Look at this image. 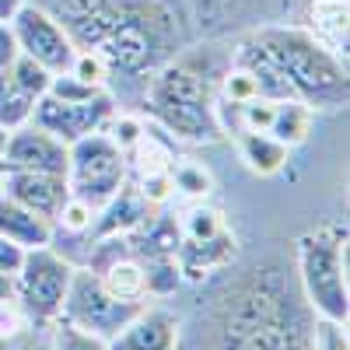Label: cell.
<instances>
[{
  "instance_id": "2e32d148",
  "label": "cell",
  "mask_w": 350,
  "mask_h": 350,
  "mask_svg": "<svg viewBox=\"0 0 350 350\" xmlns=\"http://www.w3.org/2000/svg\"><path fill=\"white\" fill-rule=\"evenodd\" d=\"M305 32L315 42H323L333 56L347 60V0H315Z\"/></svg>"
},
{
  "instance_id": "5bb4252c",
  "label": "cell",
  "mask_w": 350,
  "mask_h": 350,
  "mask_svg": "<svg viewBox=\"0 0 350 350\" xmlns=\"http://www.w3.org/2000/svg\"><path fill=\"white\" fill-rule=\"evenodd\" d=\"M235 252V242H231L228 231H217L211 239H179V249H175V262H179V273L186 277H203L207 270L221 267V262L231 259Z\"/></svg>"
},
{
  "instance_id": "7c38bea8",
  "label": "cell",
  "mask_w": 350,
  "mask_h": 350,
  "mask_svg": "<svg viewBox=\"0 0 350 350\" xmlns=\"http://www.w3.org/2000/svg\"><path fill=\"white\" fill-rule=\"evenodd\" d=\"M179 347V323L165 308H140L130 323L109 336V350H175Z\"/></svg>"
},
{
  "instance_id": "83f0119b",
  "label": "cell",
  "mask_w": 350,
  "mask_h": 350,
  "mask_svg": "<svg viewBox=\"0 0 350 350\" xmlns=\"http://www.w3.org/2000/svg\"><path fill=\"white\" fill-rule=\"evenodd\" d=\"M109 123H112V133H109V137H112L116 144H120L123 151H130L133 144L140 140V133L148 130V126H144L140 120H133V116H120V120H116V116H112Z\"/></svg>"
},
{
  "instance_id": "7402d4cb",
  "label": "cell",
  "mask_w": 350,
  "mask_h": 350,
  "mask_svg": "<svg viewBox=\"0 0 350 350\" xmlns=\"http://www.w3.org/2000/svg\"><path fill=\"white\" fill-rule=\"evenodd\" d=\"M102 92L98 84H88V81H81L77 74H53V81H49V92L46 95H53V98H60V102H88V98H95Z\"/></svg>"
},
{
  "instance_id": "f546056e",
  "label": "cell",
  "mask_w": 350,
  "mask_h": 350,
  "mask_svg": "<svg viewBox=\"0 0 350 350\" xmlns=\"http://www.w3.org/2000/svg\"><path fill=\"white\" fill-rule=\"evenodd\" d=\"M14 56H18V46H14V36H11V28L0 21V70H8L14 64Z\"/></svg>"
},
{
  "instance_id": "4316f807",
  "label": "cell",
  "mask_w": 350,
  "mask_h": 350,
  "mask_svg": "<svg viewBox=\"0 0 350 350\" xmlns=\"http://www.w3.org/2000/svg\"><path fill=\"white\" fill-rule=\"evenodd\" d=\"M92 217H95V211L88 207V203H81L77 196H70L56 221H60L64 228H70V231H88V228H92Z\"/></svg>"
},
{
  "instance_id": "ac0fdd59",
  "label": "cell",
  "mask_w": 350,
  "mask_h": 350,
  "mask_svg": "<svg viewBox=\"0 0 350 350\" xmlns=\"http://www.w3.org/2000/svg\"><path fill=\"white\" fill-rule=\"evenodd\" d=\"M312 130V109L298 98H284V102H273V120H270V137H277L280 144L295 148L301 144Z\"/></svg>"
},
{
  "instance_id": "d4e9b609",
  "label": "cell",
  "mask_w": 350,
  "mask_h": 350,
  "mask_svg": "<svg viewBox=\"0 0 350 350\" xmlns=\"http://www.w3.org/2000/svg\"><path fill=\"white\" fill-rule=\"evenodd\" d=\"M183 231H186V239H211V235H217V231H224V224H221V217L214 211H200L196 207V211L186 214Z\"/></svg>"
},
{
  "instance_id": "d6a6232c",
  "label": "cell",
  "mask_w": 350,
  "mask_h": 350,
  "mask_svg": "<svg viewBox=\"0 0 350 350\" xmlns=\"http://www.w3.org/2000/svg\"><path fill=\"white\" fill-rule=\"evenodd\" d=\"M4 144H8V130L0 126V154H4Z\"/></svg>"
},
{
  "instance_id": "4dcf8cb0",
  "label": "cell",
  "mask_w": 350,
  "mask_h": 350,
  "mask_svg": "<svg viewBox=\"0 0 350 350\" xmlns=\"http://www.w3.org/2000/svg\"><path fill=\"white\" fill-rule=\"evenodd\" d=\"M11 301H14V277L0 273V305H11Z\"/></svg>"
},
{
  "instance_id": "8992f818",
  "label": "cell",
  "mask_w": 350,
  "mask_h": 350,
  "mask_svg": "<svg viewBox=\"0 0 350 350\" xmlns=\"http://www.w3.org/2000/svg\"><path fill=\"white\" fill-rule=\"evenodd\" d=\"M70 280L74 267L64 256H56L49 245L28 249L21 259V270L14 273V301L32 323H53L64 312Z\"/></svg>"
},
{
  "instance_id": "8fae6325",
  "label": "cell",
  "mask_w": 350,
  "mask_h": 350,
  "mask_svg": "<svg viewBox=\"0 0 350 350\" xmlns=\"http://www.w3.org/2000/svg\"><path fill=\"white\" fill-rule=\"evenodd\" d=\"M0 193L18 200L28 211H36L49 224L60 217L64 203L70 200L67 175H56V172H4V189Z\"/></svg>"
},
{
  "instance_id": "52a82bcc",
  "label": "cell",
  "mask_w": 350,
  "mask_h": 350,
  "mask_svg": "<svg viewBox=\"0 0 350 350\" xmlns=\"http://www.w3.org/2000/svg\"><path fill=\"white\" fill-rule=\"evenodd\" d=\"M140 301H123L116 298L112 291L98 280V273L92 270H74L70 291H67V301H64V319L88 333H98V336H116L130 319L140 312Z\"/></svg>"
},
{
  "instance_id": "f1b7e54d",
  "label": "cell",
  "mask_w": 350,
  "mask_h": 350,
  "mask_svg": "<svg viewBox=\"0 0 350 350\" xmlns=\"http://www.w3.org/2000/svg\"><path fill=\"white\" fill-rule=\"evenodd\" d=\"M21 259H25V249L0 235V273H11L14 277L21 270Z\"/></svg>"
},
{
  "instance_id": "cb8c5ba5",
  "label": "cell",
  "mask_w": 350,
  "mask_h": 350,
  "mask_svg": "<svg viewBox=\"0 0 350 350\" xmlns=\"http://www.w3.org/2000/svg\"><path fill=\"white\" fill-rule=\"evenodd\" d=\"M312 350H350L347 343V323H333V319H315L312 326Z\"/></svg>"
},
{
  "instance_id": "3957f363",
  "label": "cell",
  "mask_w": 350,
  "mask_h": 350,
  "mask_svg": "<svg viewBox=\"0 0 350 350\" xmlns=\"http://www.w3.org/2000/svg\"><path fill=\"white\" fill-rule=\"evenodd\" d=\"M252 39L277 64L298 102H305L308 109L347 105L350 88L340 56H333L323 42H315L305 28H259Z\"/></svg>"
},
{
  "instance_id": "4fadbf2b",
  "label": "cell",
  "mask_w": 350,
  "mask_h": 350,
  "mask_svg": "<svg viewBox=\"0 0 350 350\" xmlns=\"http://www.w3.org/2000/svg\"><path fill=\"white\" fill-rule=\"evenodd\" d=\"M0 235L28 252V249H42L53 242V224L46 217H39L36 211L21 207L18 200L0 193Z\"/></svg>"
},
{
  "instance_id": "7a4b0ae2",
  "label": "cell",
  "mask_w": 350,
  "mask_h": 350,
  "mask_svg": "<svg viewBox=\"0 0 350 350\" xmlns=\"http://www.w3.org/2000/svg\"><path fill=\"white\" fill-rule=\"evenodd\" d=\"M221 350H301V326L291 295L270 280H245L224 295Z\"/></svg>"
},
{
  "instance_id": "ffe728a7",
  "label": "cell",
  "mask_w": 350,
  "mask_h": 350,
  "mask_svg": "<svg viewBox=\"0 0 350 350\" xmlns=\"http://www.w3.org/2000/svg\"><path fill=\"white\" fill-rule=\"evenodd\" d=\"M11 77H14V84L21 88V92L32 98V102H39L46 92H49V81H53V74L46 70V67H39L32 56H25V53H18L14 56V64H11Z\"/></svg>"
},
{
  "instance_id": "277c9868",
  "label": "cell",
  "mask_w": 350,
  "mask_h": 350,
  "mask_svg": "<svg viewBox=\"0 0 350 350\" xmlns=\"http://www.w3.org/2000/svg\"><path fill=\"white\" fill-rule=\"evenodd\" d=\"M298 280L305 301L315 315L347 323L350 291H347V228L326 224L298 239Z\"/></svg>"
},
{
  "instance_id": "e0dca14e",
  "label": "cell",
  "mask_w": 350,
  "mask_h": 350,
  "mask_svg": "<svg viewBox=\"0 0 350 350\" xmlns=\"http://www.w3.org/2000/svg\"><path fill=\"white\" fill-rule=\"evenodd\" d=\"M239 151H242V161L256 175H273L284 168L291 148L280 144L277 137H270L267 130H239Z\"/></svg>"
},
{
  "instance_id": "5b68a950",
  "label": "cell",
  "mask_w": 350,
  "mask_h": 350,
  "mask_svg": "<svg viewBox=\"0 0 350 350\" xmlns=\"http://www.w3.org/2000/svg\"><path fill=\"white\" fill-rule=\"evenodd\" d=\"M126 151L116 144L105 130L88 133L70 144L67 154V186L70 196L88 203L95 214L123 189L126 183Z\"/></svg>"
},
{
  "instance_id": "484cf974",
  "label": "cell",
  "mask_w": 350,
  "mask_h": 350,
  "mask_svg": "<svg viewBox=\"0 0 350 350\" xmlns=\"http://www.w3.org/2000/svg\"><path fill=\"white\" fill-rule=\"evenodd\" d=\"M105 60L98 53H92V49H77V60H74V67H70V74H77L81 81H88V84H98L102 88V81H105Z\"/></svg>"
},
{
  "instance_id": "44dd1931",
  "label": "cell",
  "mask_w": 350,
  "mask_h": 350,
  "mask_svg": "<svg viewBox=\"0 0 350 350\" xmlns=\"http://www.w3.org/2000/svg\"><path fill=\"white\" fill-rule=\"evenodd\" d=\"M53 350H109V340L98 333H88L74 323H60L53 333Z\"/></svg>"
},
{
  "instance_id": "1f68e13d",
  "label": "cell",
  "mask_w": 350,
  "mask_h": 350,
  "mask_svg": "<svg viewBox=\"0 0 350 350\" xmlns=\"http://www.w3.org/2000/svg\"><path fill=\"white\" fill-rule=\"evenodd\" d=\"M21 4H25V0H0V21L8 25V21L14 18V11H18Z\"/></svg>"
},
{
  "instance_id": "9a60e30c",
  "label": "cell",
  "mask_w": 350,
  "mask_h": 350,
  "mask_svg": "<svg viewBox=\"0 0 350 350\" xmlns=\"http://www.w3.org/2000/svg\"><path fill=\"white\" fill-rule=\"evenodd\" d=\"M95 217H105V221H98V235H120V231H133V228H140V224L151 221V200H144L140 189H133V186L123 183V189L116 193Z\"/></svg>"
},
{
  "instance_id": "d6986e66",
  "label": "cell",
  "mask_w": 350,
  "mask_h": 350,
  "mask_svg": "<svg viewBox=\"0 0 350 350\" xmlns=\"http://www.w3.org/2000/svg\"><path fill=\"white\" fill-rule=\"evenodd\" d=\"M32 105H36V102L14 84L11 67L0 70V126L14 130V126L28 123V120H32Z\"/></svg>"
},
{
  "instance_id": "9c48e42d",
  "label": "cell",
  "mask_w": 350,
  "mask_h": 350,
  "mask_svg": "<svg viewBox=\"0 0 350 350\" xmlns=\"http://www.w3.org/2000/svg\"><path fill=\"white\" fill-rule=\"evenodd\" d=\"M112 116H116V105H112V98L105 92H98L95 98H88V102H60L53 95H42L32 105V120L28 123H36L39 130L60 137L70 148L74 140L105 130Z\"/></svg>"
},
{
  "instance_id": "6da1fadb",
  "label": "cell",
  "mask_w": 350,
  "mask_h": 350,
  "mask_svg": "<svg viewBox=\"0 0 350 350\" xmlns=\"http://www.w3.org/2000/svg\"><path fill=\"white\" fill-rule=\"evenodd\" d=\"M148 112L183 140H217V95H214V70L200 56H183L158 70L148 92Z\"/></svg>"
},
{
  "instance_id": "ba28073f",
  "label": "cell",
  "mask_w": 350,
  "mask_h": 350,
  "mask_svg": "<svg viewBox=\"0 0 350 350\" xmlns=\"http://www.w3.org/2000/svg\"><path fill=\"white\" fill-rule=\"evenodd\" d=\"M11 36L18 53L32 56L39 67H46L49 74H67L77 60V46L70 42V36L64 32V25L56 21L46 8L36 4H25L14 11V18L8 21Z\"/></svg>"
},
{
  "instance_id": "e575fe53",
  "label": "cell",
  "mask_w": 350,
  "mask_h": 350,
  "mask_svg": "<svg viewBox=\"0 0 350 350\" xmlns=\"http://www.w3.org/2000/svg\"><path fill=\"white\" fill-rule=\"evenodd\" d=\"M0 189H4V168H0Z\"/></svg>"
},
{
  "instance_id": "836d02e7",
  "label": "cell",
  "mask_w": 350,
  "mask_h": 350,
  "mask_svg": "<svg viewBox=\"0 0 350 350\" xmlns=\"http://www.w3.org/2000/svg\"><path fill=\"white\" fill-rule=\"evenodd\" d=\"M0 350H11V347H8V336H0Z\"/></svg>"
},
{
  "instance_id": "30bf717a",
  "label": "cell",
  "mask_w": 350,
  "mask_h": 350,
  "mask_svg": "<svg viewBox=\"0 0 350 350\" xmlns=\"http://www.w3.org/2000/svg\"><path fill=\"white\" fill-rule=\"evenodd\" d=\"M67 154L70 148L36 123H21L8 130V144L0 154V168L4 172H56L67 175Z\"/></svg>"
},
{
  "instance_id": "603a6c76",
  "label": "cell",
  "mask_w": 350,
  "mask_h": 350,
  "mask_svg": "<svg viewBox=\"0 0 350 350\" xmlns=\"http://www.w3.org/2000/svg\"><path fill=\"white\" fill-rule=\"evenodd\" d=\"M168 179H172V189H183V193H189V196L211 193V175L203 172L200 165H193V161L175 165V168L168 172Z\"/></svg>"
}]
</instances>
